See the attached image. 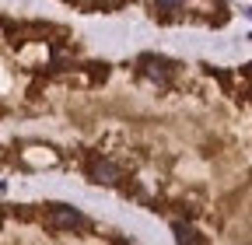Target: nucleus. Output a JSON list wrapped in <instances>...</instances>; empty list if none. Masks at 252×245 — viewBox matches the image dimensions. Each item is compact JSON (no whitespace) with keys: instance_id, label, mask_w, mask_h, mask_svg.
I'll list each match as a JSON object with an SVG mask.
<instances>
[{"instance_id":"20e7f679","label":"nucleus","mask_w":252,"mask_h":245,"mask_svg":"<svg viewBox=\"0 0 252 245\" xmlns=\"http://www.w3.org/2000/svg\"><path fill=\"white\" fill-rule=\"evenodd\" d=\"M172 231H175L179 245H207V238H203L200 231H193V228H186L182 221H175V224H172Z\"/></svg>"},{"instance_id":"39448f33","label":"nucleus","mask_w":252,"mask_h":245,"mask_svg":"<svg viewBox=\"0 0 252 245\" xmlns=\"http://www.w3.org/2000/svg\"><path fill=\"white\" fill-rule=\"evenodd\" d=\"M179 4H182V0H154V18L168 21V18H172V11H179Z\"/></svg>"},{"instance_id":"423d86ee","label":"nucleus","mask_w":252,"mask_h":245,"mask_svg":"<svg viewBox=\"0 0 252 245\" xmlns=\"http://www.w3.org/2000/svg\"><path fill=\"white\" fill-rule=\"evenodd\" d=\"M249 39H252V35H249Z\"/></svg>"},{"instance_id":"f257e3e1","label":"nucleus","mask_w":252,"mask_h":245,"mask_svg":"<svg viewBox=\"0 0 252 245\" xmlns=\"http://www.w3.org/2000/svg\"><path fill=\"white\" fill-rule=\"evenodd\" d=\"M46 224H49L53 231H77V228H88L84 214L74 210V207H67V203H53L49 214H46Z\"/></svg>"},{"instance_id":"f03ea898","label":"nucleus","mask_w":252,"mask_h":245,"mask_svg":"<svg viewBox=\"0 0 252 245\" xmlns=\"http://www.w3.org/2000/svg\"><path fill=\"white\" fill-rule=\"evenodd\" d=\"M140 74H144L147 81H154V84H161V88L172 84V63H168V60H161V56L144 53V56H140Z\"/></svg>"},{"instance_id":"7ed1b4c3","label":"nucleus","mask_w":252,"mask_h":245,"mask_svg":"<svg viewBox=\"0 0 252 245\" xmlns=\"http://www.w3.org/2000/svg\"><path fill=\"white\" fill-rule=\"evenodd\" d=\"M88 179L98 182V186H116V182H119V168L112 161L98 158V154H91L88 158Z\"/></svg>"}]
</instances>
